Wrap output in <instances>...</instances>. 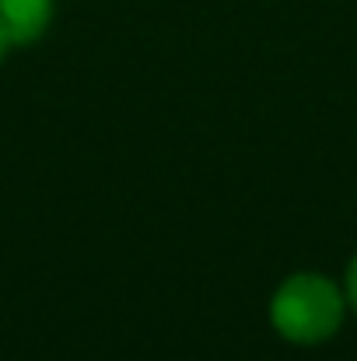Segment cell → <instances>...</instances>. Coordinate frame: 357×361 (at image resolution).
<instances>
[{"instance_id": "1", "label": "cell", "mask_w": 357, "mask_h": 361, "mask_svg": "<svg viewBox=\"0 0 357 361\" xmlns=\"http://www.w3.org/2000/svg\"><path fill=\"white\" fill-rule=\"evenodd\" d=\"M270 323L294 344H322L344 323V295L322 274H294L277 288Z\"/></svg>"}, {"instance_id": "2", "label": "cell", "mask_w": 357, "mask_h": 361, "mask_svg": "<svg viewBox=\"0 0 357 361\" xmlns=\"http://www.w3.org/2000/svg\"><path fill=\"white\" fill-rule=\"evenodd\" d=\"M56 0H0V56L35 42L53 21Z\"/></svg>"}, {"instance_id": "3", "label": "cell", "mask_w": 357, "mask_h": 361, "mask_svg": "<svg viewBox=\"0 0 357 361\" xmlns=\"http://www.w3.org/2000/svg\"><path fill=\"white\" fill-rule=\"evenodd\" d=\"M347 302H351V309L357 312V256L351 259V267H347Z\"/></svg>"}]
</instances>
